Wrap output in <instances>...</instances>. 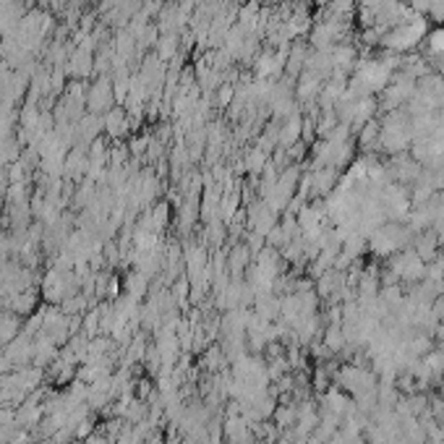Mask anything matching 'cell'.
<instances>
[{
	"mask_svg": "<svg viewBox=\"0 0 444 444\" xmlns=\"http://www.w3.org/2000/svg\"><path fill=\"white\" fill-rule=\"evenodd\" d=\"M379 131H381V123L379 120H368L361 131V146L364 149H371V146H377L379 144Z\"/></svg>",
	"mask_w": 444,
	"mask_h": 444,
	"instance_id": "6",
	"label": "cell"
},
{
	"mask_svg": "<svg viewBox=\"0 0 444 444\" xmlns=\"http://www.w3.org/2000/svg\"><path fill=\"white\" fill-rule=\"evenodd\" d=\"M113 102H115L113 81L104 76L97 78V84H91L89 91H87V110H89L91 115H102V113L113 110Z\"/></svg>",
	"mask_w": 444,
	"mask_h": 444,
	"instance_id": "2",
	"label": "cell"
},
{
	"mask_svg": "<svg viewBox=\"0 0 444 444\" xmlns=\"http://www.w3.org/2000/svg\"><path fill=\"white\" fill-rule=\"evenodd\" d=\"M322 81L324 76H319V74H313V71H303L298 78V97L300 100H313L319 89H322Z\"/></svg>",
	"mask_w": 444,
	"mask_h": 444,
	"instance_id": "5",
	"label": "cell"
},
{
	"mask_svg": "<svg viewBox=\"0 0 444 444\" xmlns=\"http://www.w3.org/2000/svg\"><path fill=\"white\" fill-rule=\"evenodd\" d=\"M392 274L400 280H418L426 274V264L418 256L416 251H403L397 259H392Z\"/></svg>",
	"mask_w": 444,
	"mask_h": 444,
	"instance_id": "3",
	"label": "cell"
},
{
	"mask_svg": "<svg viewBox=\"0 0 444 444\" xmlns=\"http://www.w3.org/2000/svg\"><path fill=\"white\" fill-rule=\"evenodd\" d=\"M298 421V410L296 408H277V426H290Z\"/></svg>",
	"mask_w": 444,
	"mask_h": 444,
	"instance_id": "9",
	"label": "cell"
},
{
	"mask_svg": "<svg viewBox=\"0 0 444 444\" xmlns=\"http://www.w3.org/2000/svg\"><path fill=\"white\" fill-rule=\"evenodd\" d=\"M233 97H235V89L230 84H222L220 89H217V104L220 107H227V104L233 102Z\"/></svg>",
	"mask_w": 444,
	"mask_h": 444,
	"instance_id": "10",
	"label": "cell"
},
{
	"mask_svg": "<svg viewBox=\"0 0 444 444\" xmlns=\"http://www.w3.org/2000/svg\"><path fill=\"white\" fill-rule=\"evenodd\" d=\"M426 34H429V24H426V19H423L421 13H416L410 21H405V24L390 29V32L381 37V45H384L390 52H395V55H403V52L416 50Z\"/></svg>",
	"mask_w": 444,
	"mask_h": 444,
	"instance_id": "1",
	"label": "cell"
},
{
	"mask_svg": "<svg viewBox=\"0 0 444 444\" xmlns=\"http://www.w3.org/2000/svg\"><path fill=\"white\" fill-rule=\"evenodd\" d=\"M416 254H418V256H421L423 261H431V259H434V254H436V238H434V235H423V238H418Z\"/></svg>",
	"mask_w": 444,
	"mask_h": 444,
	"instance_id": "7",
	"label": "cell"
},
{
	"mask_svg": "<svg viewBox=\"0 0 444 444\" xmlns=\"http://www.w3.org/2000/svg\"><path fill=\"white\" fill-rule=\"evenodd\" d=\"M104 131H107V136H113V139H123L126 133H129V113L120 107V110H110V113H104Z\"/></svg>",
	"mask_w": 444,
	"mask_h": 444,
	"instance_id": "4",
	"label": "cell"
},
{
	"mask_svg": "<svg viewBox=\"0 0 444 444\" xmlns=\"http://www.w3.org/2000/svg\"><path fill=\"white\" fill-rule=\"evenodd\" d=\"M429 52H434L436 58H442L444 55V24H439L429 34Z\"/></svg>",
	"mask_w": 444,
	"mask_h": 444,
	"instance_id": "8",
	"label": "cell"
}]
</instances>
